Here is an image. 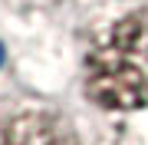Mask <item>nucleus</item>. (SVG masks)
<instances>
[{"label": "nucleus", "mask_w": 148, "mask_h": 145, "mask_svg": "<svg viewBox=\"0 0 148 145\" xmlns=\"http://www.w3.org/2000/svg\"><path fill=\"white\" fill-rule=\"evenodd\" d=\"M23 7H59V3H69V0H16Z\"/></svg>", "instance_id": "20e7f679"}, {"label": "nucleus", "mask_w": 148, "mask_h": 145, "mask_svg": "<svg viewBox=\"0 0 148 145\" xmlns=\"http://www.w3.org/2000/svg\"><path fill=\"white\" fill-rule=\"evenodd\" d=\"M79 86L99 112L148 109V3L115 10L86 30Z\"/></svg>", "instance_id": "f257e3e1"}, {"label": "nucleus", "mask_w": 148, "mask_h": 145, "mask_svg": "<svg viewBox=\"0 0 148 145\" xmlns=\"http://www.w3.org/2000/svg\"><path fill=\"white\" fill-rule=\"evenodd\" d=\"M0 145H82L73 122L53 106L23 102L0 115Z\"/></svg>", "instance_id": "f03ea898"}, {"label": "nucleus", "mask_w": 148, "mask_h": 145, "mask_svg": "<svg viewBox=\"0 0 148 145\" xmlns=\"http://www.w3.org/2000/svg\"><path fill=\"white\" fill-rule=\"evenodd\" d=\"M95 145H145L138 135H132L128 129H115V132H109V135H102Z\"/></svg>", "instance_id": "7ed1b4c3"}]
</instances>
